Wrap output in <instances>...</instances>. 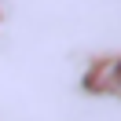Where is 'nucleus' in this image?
<instances>
[{"label":"nucleus","mask_w":121,"mask_h":121,"mask_svg":"<svg viewBox=\"0 0 121 121\" xmlns=\"http://www.w3.org/2000/svg\"><path fill=\"white\" fill-rule=\"evenodd\" d=\"M110 88H117V92H121V59L110 66Z\"/></svg>","instance_id":"1"}]
</instances>
